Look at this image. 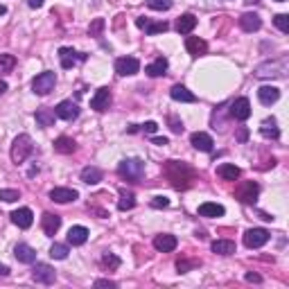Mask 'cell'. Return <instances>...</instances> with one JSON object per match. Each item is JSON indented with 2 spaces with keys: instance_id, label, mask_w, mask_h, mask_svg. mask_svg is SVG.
<instances>
[{
  "instance_id": "6da1fadb",
  "label": "cell",
  "mask_w": 289,
  "mask_h": 289,
  "mask_svg": "<svg viewBox=\"0 0 289 289\" xmlns=\"http://www.w3.org/2000/svg\"><path fill=\"white\" fill-rule=\"evenodd\" d=\"M34 151V145H32V138H30L28 134H20L14 138V145H12V161L20 165V163H25L32 156Z\"/></svg>"
},
{
  "instance_id": "7a4b0ae2",
  "label": "cell",
  "mask_w": 289,
  "mask_h": 289,
  "mask_svg": "<svg viewBox=\"0 0 289 289\" xmlns=\"http://www.w3.org/2000/svg\"><path fill=\"white\" fill-rule=\"evenodd\" d=\"M118 172H120V176H124L127 181H140L145 174V163L140 161V159H124L122 163L118 165Z\"/></svg>"
},
{
  "instance_id": "3957f363",
  "label": "cell",
  "mask_w": 289,
  "mask_h": 289,
  "mask_svg": "<svg viewBox=\"0 0 289 289\" xmlns=\"http://www.w3.org/2000/svg\"><path fill=\"white\" fill-rule=\"evenodd\" d=\"M55 84H57V75L50 70L41 72V75L34 77L32 82V91L36 93V95H48L50 91H55Z\"/></svg>"
},
{
  "instance_id": "277c9868",
  "label": "cell",
  "mask_w": 289,
  "mask_h": 289,
  "mask_svg": "<svg viewBox=\"0 0 289 289\" xmlns=\"http://www.w3.org/2000/svg\"><path fill=\"white\" fill-rule=\"evenodd\" d=\"M269 230L267 228H249L244 233V244L249 246V249H260V246H265L267 242H269Z\"/></svg>"
},
{
  "instance_id": "5b68a950",
  "label": "cell",
  "mask_w": 289,
  "mask_h": 289,
  "mask_svg": "<svg viewBox=\"0 0 289 289\" xmlns=\"http://www.w3.org/2000/svg\"><path fill=\"white\" fill-rule=\"evenodd\" d=\"M32 278L36 282H41V285H52L57 280V271L50 265H45V262H36L32 269Z\"/></svg>"
},
{
  "instance_id": "8992f818",
  "label": "cell",
  "mask_w": 289,
  "mask_h": 289,
  "mask_svg": "<svg viewBox=\"0 0 289 289\" xmlns=\"http://www.w3.org/2000/svg\"><path fill=\"white\" fill-rule=\"evenodd\" d=\"M138 70H140V61L136 59V57H120V59L115 61V72L122 77H131Z\"/></svg>"
},
{
  "instance_id": "52a82bcc",
  "label": "cell",
  "mask_w": 289,
  "mask_h": 289,
  "mask_svg": "<svg viewBox=\"0 0 289 289\" xmlns=\"http://www.w3.org/2000/svg\"><path fill=\"white\" fill-rule=\"evenodd\" d=\"M235 194H238V199L242 203H255L257 194H260V186H257L255 181H246L238 188V192Z\"/></svg>"
},
{
  "instance_id": "ba28073f",
  "label": "cell",
  "mask_w": 289,
  "mask_h": 289,
  "mask_svg": "<svg viewBox=\"0 0 289 289\" xmlns=\"http://www.w3.org/2000/svg\"><path fill=\"white\" fill-rule=\"evenodd\" d=\"M285 75V64H278V61H267V64H262V66H257V70H255V77H260V80H267V77H282Z\"/></svg>"
},
{
  "instance_id": "9c48e42d",
  "label": "cell",
  "mask_w": 289,
  "mask_h": 289,
  "mask_svg": "<svg viewBox=\"0 0 289 289\" xmlns=\"http://www.w3.org/2000/svg\"><path fill=\"white\" fill-rule=\"evenodd\" d=\"M55 113H57V118L72 122V120L80 115V107H77L75 102H70V99H64V102H59V104L55 107Z\"/></svg>"
},
{
  "instance_id": "30bf717a",
  "label": "cell",
  "mask_w": 289,
  "mask_h": 289,
  "mask_svg": "<svg viewBox=\"0 0 289 289\" xmlns=\"http://www.w3.org/2000/svg\"><path fill=\"white\" fill-rule=\"evenodd\" d=\"M230 115H233L235 120H240V122L249 120V115H251V102L246 97H238L233 104H230Z\"/></svg>"
},
{
  "instance_id": "8fae6325",
  "label": "cell",
  "mask_w": 289,
  "mask_h": 289,
  "mask_svg": "<svg viewBox=\"0 0 289 289\" xmlns=\"http://www.w3.org/2000/svg\"><path fill=\"white\" fill-rule=\"evenodd\" d=\"M41 228H43V233L48 235V238H55L57 230L61 228V217H59V215L45 213L43 217H41Z\"/></svg>"
},
{
  "instance_id": "7c38bea8",
  "label": "cell",
  "mask_w": 289,
  "mask_h": 289,
  "mask_svg": "<svg viewBox=\"0 0 289 289\" xmlns=\"http://www.w3.org/2000/svg\"><path fill=\"white\" fill-rule=\"evenodd\" d=\"M176 244H178V240L170 233H163V235H156L154 238V249L161 251V253H170V251H174Z\"/></svg>"
},
{
  "instance_id": "4fadbf2b",
  "label": "cell",
  "mask_w": 289,
  "mask_h": 289,
  "mask_svg": "<svg viewBox=\"0 0 289 289\" xmlns=\"http://www.w3.org/2000/svg\"><path fill=\"white\" fill-rule=\"evenodd\" d=\"M109 107H111V91H109V88H99L91 99V109L102 113V111H107Z\"/></svg>"
},
{
  "instance_id": "5bb4252c",
  "label": "cell",
  "mask_w": 289,
  "mask_h": 289,
  "mask_svg": "<svg viewBox=\"0 0 289 289\" xmlns=\"http://www.w3.org/2000/svg\"><path fill=\"white\" fill-rule=\"evenodd\" d=\"M190 143L194 149H199V151H213V147H215V140L210 138L208 134H203V131H197V134H192L190 136Z\"/></svg>"
},
{
  "instance_id": "9a60e30c",
  "label": "cell",
  "mask_w": 289,
  "mask_h": 289,
  "mask_svg": "<svg viewBox=\"0 0 289 289\" xmlns=\"http://www.w3.org/2000/svg\"><path fill=\"white\" fill-rule=\"evenodd\" d=\"M59 59H61V68H72L77 64V61H84L86 59V55H82V52H75L72 48H61L59 50Z\"/></svg>"
},
{
  "instance_id": "2e32d148",
  "label": "cell",
  "mask_w": 289,
  "mask_h": 289,
  "mask_svg": "<svg viewBox=\"0 0 289 289\" xmlns=\"http://www.w3.org/2000/svg\"><path fill=\"white\" fill-rule=\"evenodd\" d=\"M77 197H80V192L72 190V188H55V190H50V199L57 203H70Z\"/></svg>"
},
{
  "instance_id": "e0dca14e",
  "label": "cell",
  "mask_w": 289,
  "mask_h": 289,
  "mask_svg": "<svg viewBox=\"0 0 289 289\" xmlns=\"http://www.w3.org/2000/svg\"><path fill=\"white\" fill-rule=\"evenodd\" d=\"M136 25H138L140 30H145L147 34H161V32H167V28H170L165 20H163V23H151V20L145 18V16L136 18Z\"/></svg>"
},
{
  "instance_id": "ac0fdd59",
  "label": "cell",
  "mask_w": 289,
  "mask_h": 289,
  "mask_svg": "<svg viewBox=\"0 0 289 289\" xmlns=\"http://www.w3.org/2000/svg\"><path fill=\"white\" fill-rule=\"evenodd\" d=\"M12 222L18 226V228H30L34 222V215H32V210L30 208H18V210H14L12 213Z\"/></svg>"
},
{
  "instance_id": "d6986e66",
  "label": "cell",
  "mask_w": 289,
  "mask_h": 289,
  "mask_svg": "<svg viewBox=\"0 0 289 289\" xmlns=\"http://www.w3.org/2000/svg\"><path fill=\"white\" fill-rule=\"evenodd\" d=\"M14 255H16V260L23 262V265H34L36 262V251L30 244H16Z\"/></svg>"
},
{
  "instance_id": "ffe728a7",
  "label": "cell",
  "mask_w": 289,
  "mask_h": 289,
  "mask_svg": "<svg viewBox=\"0 0 289 289\" xmlns=\"http://www.w3.org/2000/svg\"><path fill=\"white\" fill-rule=\"evenodd\" d=\"M257 99H260L265 107H271V104H276L278 99H280V91H278L276 86H262L260 91H257Z\"/></svg>"
},
{
  "instance_id": "44dd1931",
  "label": "cell",
  "mask_w": 289,
  "mask_h": 289,
  "mask_svg": "<svg viewBox=\"0 0 289 289\" xmlns=\"http://www.w3.org/2000/svg\"><path fill=\"white\" fill-rule=\"evenodd\" d=\"M186 50L190 52L192 57H201V55H206V52H208V43L203 39H199V36H188Z\"/></svg>"
},
{
  "instance_id": "7402d4cb",
  "label": "cell",
  "mask_w": 289,
  "mask_h": 289,
  "mask_svg": "<svg viewBox=\"0 0 289 289\" xmlns=\"http://www.w3.org/2000/svg\"><path fill=\"white\" fill-rule=\"evenodd\" d=\"M240 28L244 32H257L262 28V18L257 14H242L240 16Z\"/></svg>"
},
{
  "instance_id": "603a6c76",
  "label": "cell",
  "mask_w": 289,
  "mask_h": 289,
  "mask_svg": "<svg viewBox=\"0 0 289 289\" xmlns=\"http://www.w3.org/2000/svg\"><path fill=\"white\" fill-rule=\"evenodd\" d=\"M170 95H172V99H176V102H188V104L197 102V95L188 91L183 84H174V86H172V91H170Z\"/></svg>"
},
{
  "instance_id": "cb8c5ba5",
  "label": "cell",
  "mask_w": 289,
  "mask_h": 289,
  "mask_svg": "<svg viewBox=\"0 0 289 289\" xmlns=\"http://www.w3.org/2000/svg\"><path fill=\"white\" fill-rule=\"evenodd\" d=\"M86 240H88V228L86 226H72V228L68 230V244L82 246Z\"/></svg>"
},
{
  "instance_id": "d4e9b609",
  "label": "cell",
  "mask_w": 289,
  "mask_h": 289,
  "mask_svg": "<svg viewBox=\"0 0 289 289\" xmlns=\"http://www.w3.org/2000/svg\"><path fill=\"white\" fill-rule=\"evenodd\" d=\"M194 28H197V16H194V14H183V16L176 20V32L178 34H190Z\"/></svg>"
},
{
  "instance_id": "484cf974",
  "label": "cell",
  "mask_w": 289,
  "mask_h": 289,
  "mask_svg": "<svg viewBox=\"0 0 289 289\" xmlns=\"http://www.w3.org/2000/svg\"><path fill=\"white\" fill-rule=\"evenodd\" d=\"M102 170L95 165H88V167H84L82 170V181L84 183H88V186H97L99 181H102Z\"/></svg>"
},
{
  "instance_id": "4316f807",
  "label": "cell",
  "mask_w": 289,
  "mask_h": 289,
  "mask_svg": "<svg viewBox=\"0 0 289 289\" xmlns=\"http://www.w3.org/2000/svg\"><path fill=\"white\" fill-rule=\"evenodd\" d=\"M217 176H222L224 181H238L240 178V167H235L233 163H222L217 167Z\"/></svg>"
},
{
  "instance_id": "83f0119b",
  "label": "cell",
  "mask_w": 289,
  "mask_h": 289,
  "mask_svg": "<svg viewBox=\"0 0 289 289\" xmlns=\"http://www.w3.org/2000/svg\"><path fill=\"white\" fill-rule=\"evenodd\" d=\"M224 206H219V203H210V201H206V203H201L199 206V215L201 217H224Z\"/></svg>"
},
{
  "instance_id": "f1b7e54d",
  "label": "cell",
  "mask_w": 289,
  "mask_h": 289,
  "mask_svg": "<svg viewBox=\"0 0 289 289\" xmlns=\"http://www.w3.org/2000/svg\"><path fill=\"white\" fill-rule=\"evenodd\" d=\"M210 249H213V253H219V255H233L235 253V242L230 240H217L210 244Z\"/></svg>"
},
{
  "instance_id": "f546056e",
  "label": "cell",
  "mask_w": 289,
  "mask_h": 289,
  "mask_svg": "<svg viewBox=\"0 0 289 289\" xmlns=\"http://www.w3.org/2000/svg\"><path fill=\"white\" fill-rule=\"evenodd\" d=\"M167 66H170V64H167L165 57H159L154 64H149V66L145 68V72L149 77H161V75H165V72H167Z\"/></svg>"
},
{
  "instance_id": "4dcf8cb0",
  "label": "cell",
  "mask_w": 289,
  "mask_h": 289,
  "mask_svg": "<svg viewBox=\"0 0 289 289\" xmlns=\"http://www.w3.org/2000/svg\"><path fill=\"white\" fill-rule=\"evenodd\" d=\"M75 149L77 143L72 138H68V136H61V138L55 140V151H59V154H72Z\"/></svg>"
},
{
  "instance_id": "1f68e13d",
  "label": "cell",
  "mask_w": 289,
  "mask_h": 289,
  "mask_svg": "<svg viewBox=\"0 0 289 289\" xmlns=\"http://www.w3.org/2000/svg\"><path fill=\"white\" fill-rule=\"evenodd\" d=\"M34 118H36V122H39V127H52L57 113L52 111V109H39V111L34 113Z\"/></svg>"
},
{
  "instance_id": "d6a6232c",
  "label": "cell",
  "mask_w": 289,
  "mask_h": 289,
  "mask_svg": "<svg viewBox=\"0 0 289 289\" xmlns=\"http://www.w3.org/2000/svg\"><path fill=\"white\" fill-rule=\"evenodd\" d=\"M260 134L265 136V138H280V131L276 127V120H265V122L260 124Z\"/></svg>"
},
{
  "instance_id": "836d02e7",
  "label": "cell",
  "mask_w": 289,
  "mask_h": 289,
  "mask_svg": "<svg viewBox=\"0 0 289 289\" xmlns=\"http://www.w3.org/2000/svg\"><path fill=\"white\" fill-rule=\"evenodd\" d=\"M136 206V197H134V192H127V190H122L120 192V201H118V208L122 210H131Z\"/></svg>"
},
{
  "instance_id": "e575fe53",
  "label": "cell",
  "mask_w": 289,
  "mask_h": 289,
  "mask_svg": "<svg viewBox=\"0 0 289 289\" xmlns=\"http://www.w3.org/2000/svg\"><path fill=\"white\" fill-rule=\"evenodd\" d=\"M102 267H104V269H109V271H115L120 267V257L115 253H109V251H107V253L102 255Z\"/></svg>"
},
{
  "instance_id": "d590c367",
  "label": "cell",
  "mask_w": 289,
  "mask_h": 289,
  "mask_svg": "<svg viewBox=\"0 0 289 289\" xmlns=\"http://www.w3.org/2000/svg\"><path fill=\"white\" fill-rule=\"evenodd\" d=\"M50 255L55 257V260H66V257H68V246L66 244H59V242H55V244L50 246Z\"/></svg>"
},
{
  "instance_id": "8d00e7d4",
  "label": "cell",
  "mask_w": 289,
  "mask_h": 289,
  "mask_svg": "<svg viewBox=\"0 0 289 289\" xmlns=\"http://www.w3.org/2000/svg\"><path fill=\"white\" fill-rule=\"evenodd\" d=\"M147 7L156 9V12H167L172 9V0H147Z\"/></svg>"
},
{
  "instance_id": "74e56055",
  "label": "cell",
  "mask_w": 289,
  "mask_h": 289,
  "mask_svg": "<svg viewBox=\"0 0 289 289\" xmlns=\"http://www.w3.org/2000/svg\"><path fill=\"white\" fill-rule=\"evenodd\" d=\"M273 25H276L282 34H289V16L287 14H278V16L273 18Z\"/></svg>"
},
{
  "instance_id": "f35d334b",
  "label": "cell",
  "mask_w": 289,
  "mask_h": 289,
  "mask_svg": "<svg viewBox=\"0 0 289 289\" xmlns=\"http://www.w3.org/2000/svg\"><path fill=\"white\" fill-rule=\"evenodd\" d=\"M16 66V59L12 55H0V72H9Z\"/></svg>"
},
{
  "instance_id": "ab89813d",
  "label": "cell",
  "mask_w": 289,
  "mask_h": 289,
  "mask_svg": "<svg viewBox=\"0 0 289 289\" xmlns=\"http://www.w3.org/2000/svg\"><path fill=\"white\" fill-rule=\"evenodd\" d=\"M18 199H20L18 190H0V201L12 203V201H18Z\"/></svg>"
},
{
  "instance_id": "60d3db41",
  "label": "cell",
  "mask_w": 289,
  "mask_h": 289,
  "mask_svg": "<svg viewBox=\"0 0 289 289\" xmlns=\"http://www.w3.org/2000/svg\"><path fill=\"white\" fill-rule=\"evenodd\" d=\"M104 25H107V23H104V18H95V20H93L91 28H88V32H91V36H99V32L104 30Z\"/></svg>"
},
{
  "instance_id": "b9f144b4",
  "label": "cell",
  "mask_w": 289,
  "mask_h": 289,
  "mask_svg": "<svg viewBox=\"0 0 289 289\" xmlns=\"http://www.w3.org/2000/svg\"><path fill=\"white\" fill-rule=\"evenodd\" d=\"M199 262L197 260H192V262H188V260H178L176 262V269H178V273H186V271H190L192 267H197Z\"/></svg>"
},
{
  "instance_id": "7bdbcfd3",
  "label": "cell",
  "mask_w": 289,
  "mask_h": 289,
  "mask_svg": "<svg viewBox=\"0 0 289 289\" xmlns=\"http://www.w3.org/2000/svg\"><path fill=\"white\" fill-rule=\"evenodd\" d=\"M170 206V199L167 197H154L151 199V208H167Z\"/></svg>"
},
{
  "instance_id": "ee69618b",
  "label": "cell",
  "mask_w": 289,
  "mask_h": 289,
  "mask_svg": "<svg viewBox=\"0 0 289 289\" xmlns=\"http://www.w3.org/2000/svg\"><path fill=\"white\" fill-rule=\"evenodd\" d=\"M95 287H109V289H115V287H118V282L109 280V278H102V280H95Z\"/></svg>"
},
{
  "instance_id": "f6af8a7d",
  "label": "cell",
  "mask_w": 289,
  "mask_h": 289,
  "mask_svg": "<svg viewBox=\"0 0 289 289\" xmlns=\"http://www.w3.org/2000/svg\"><path fill=\"white\" fill-rule=\"evenodd\" d=\"M156 129H159V124L151 122V120H149V122H145V124H143V131H145V134H156Z\"/></svg>"
},
{
  "instance_id": "bcb514c9",
  "label": "cell",
  "mask_w": 289,
  "mask_h": 289,
  "mask_svg": "<svg viewBox=\"0 0 289 289\" xmlns=\"http://www.w3.org/2000/svg\"><path fill=\"white\" fill-rule=\"evenodd\" d=\"M170 124H172V131H174V134H181L183 131V122H178L176 118H170Z\"/></svg>"
},
{
  "instance_id": "7dc6e473",
  "label": "cell",
  "mask_w": 289,
  "mask_h": 289,
  "mask_svg": "<svg viewBox=\"0 0 289 289\" xmlns=\"http://www.w3.org/2000/svg\"><path fill=\"white\" fill-rule=\"evenodd\" d=\"M246 138H249V131H246L244 127H242V129H240V134H238V140H240V143H244Z\"/></svg>"
},
{
  "instance_id": "c3c4849f",
  "label": "cell",
  "mask_w": 289,
  "mask_h": 289,
  "mask_svg": "<svg viewBox=\"0 0 289 289\" xmlns=\"http://www.w3.org/2000/svg\"><path fill=\"white\" fill-rule=\"evenodd\" d=\"M246 280H249V282H260L262 278L257 276V273H246Z\"/></svg>"
},
{
  "instance_id": "681fc988",
  "label": "cell",
  "mask_w": 289,
  "mask_h": 289,
  "mask_svg": "<svg viewBox=\"0 0 289 289\" xmlns=\"http://www.w3.org/2000/svg\"><path fill=\"white\" fill-rule=\"evenodd\" d=\"M28 5L32 9H36V7H41V5H43V0H28Z\"/></svg>"
},
{
  "instance_id": "f907efd6",
  "label": "cell",
  "mask_w": 289,
  "mask_h": 289,
  "mask_svg": "<svg viewBox=\"0 0 289 289\" xmlns=\"http://www.w3.org/2000/svg\"><path fill=\"white\" fill-rule=\"evenodd\" d=\"M0 276H3V278L9 276V267L7 265H0Z\"/></svg>"
},
{
  "instance_id": "816d5d0a",
  "label": "cell",
  "mask_w": 289,
  "mask_h": 289,
  "mask_svg": "<svg viewBox=\"0 0 289 289\" xmlns=\"http://www.w3.org/2000/svg\"><path fill=\"white\" fill-rule=\"evenodd\" d=\"M154 145H167V138H154Z\"/></svg>"
},
{
  "instance_id": "f5cc1de1",
  "label": "cell",
  "mask_w": 289,
  "mask_h": 289,
  "mask_svg": "<svg viewBox=\"0 0 289 289\" xmlns=\"http://www.w3.org/2000/svg\"><path fill=\"white\" fill-rule=\"evenodd\" d=\"M5 91H7V82H3V80H0V95H3Z\"/></svg>"
},
{
  "instance_id": "db71d44e",
  "label": "cell",
  "mask_w": 289,
  "mask_h": 289,
  "mask_svg": "<svg viewBox=\"0 0 289 289\" xmlns=\"http://www.w3.org/2000/svg\"><path fill=\"white\" fill-rule=\"evenodd\" d=\"M257 3V0H246V5H255Z\"/></svg>"
},
{
  "instance_id": "11a10c76",
  "label": "cell",
  "mask_w": 289,
  "mask_h": 289,
  "mask_svg": "<svg viewBox=\"0 0 289 289\" xmlns=\"http://www.w3.org/2000/svg\"><path fill=\"white\" fill-rule=\"evenodd\" d=\"M5 12H7V9H5V7H0V14H5Z\"/></svg>"
},
{
  "instance_id": "9f6ffc18",
  "label": "cell",
  "mask_w": 289,
  "mask_h": 289,
  "mask_svg": "<svg viewBox=\"0 0 289 289\" xmlns=\"http://www.w3.org/2000/svg\"><path fill=\"white\" fill-rule=\"evenodd\" d=\"M276 3H285V0H276Z\"/></svg>"
}]
</instances>
